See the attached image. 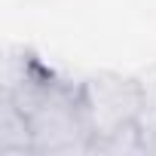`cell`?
Wrapping results in <instances>:
<instances>
[{"instance_id":"1","label":"cell","mask_w":156,"mask_h":156,"mask_svg":"<svg viewBox=\"0 0 156 156\" xmlns=\"http://www.w3.org/2000/svg\"><path fill=\"white\" fill-rule=\"evenodd\" d=\"M6 95L25 113L37 156H89L95 132L89 122L83 86H67L34 61H22Z\"/></svg>"},{"instance_id":"2","label":"cell","mask_w":156,"mask_h":156,"mask_svg":"<svg viewBox=\"0 0 156 156\" xmlns=\"http://www.w3.org/2000/svg\"><path fill=\"white\" fill-rule=\"evenodd\" d=\"M83 98L95 138H104L129 122H138L147 110V89L119 73H98L83 83Z\"/></svg>"},{"instance_id":"3","label":"cell","mask_w":156,"mask_h":156,"mask_svg":"<svg viewBox=\"0 0 156 156\" xmlns=\"http://www.w3.org/2000/svg\"><path fill=\"white\" fill-rule=\"evenodd\" d=\"M0 156H37L34 132L16 101L3 98V122H0Z\"/></svg>"},{"instance_id":"4","label":"cell","mask_w":156,"mask_h":156,"mask_svg":"<svg viewBox=\"0 0 156 156\" xmlns=\"http://www.w3.org/2000/svg\"><path fill=\"white\" fill-rule=\"evenodd\" d=\"M89 153H107V156H122V153H147V135H144V126L141 119L138 122H129L104 138H95L92 141V150Z\"/></svg>"}]
</instances>
